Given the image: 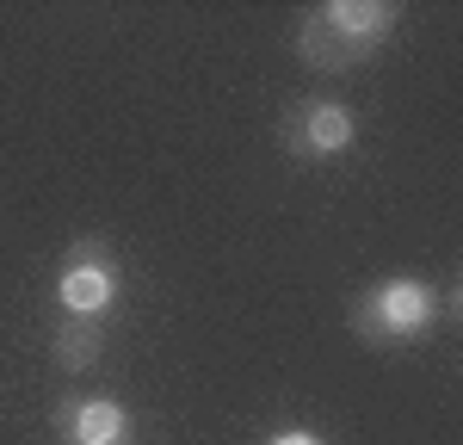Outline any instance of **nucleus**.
Here are the masks:
<instances>
[{
    "label": "nucleus",
    "mask_w": 463,
    "mask_h": 445,
    "mask_svg": "<svg viewBox=\"0 0 463 445\" xmlns=\"http://www.w3.org/2000/svg\"><path fill=\"white\" fill-rule=\"evenodd\" d=\"M395 25H402V6H390V0H321L297 25V56L316 74L364 69L395 37Z\"/></svg>",
    "instance_id": "f257e3e1"
},
{
    "label": "nucleus",
    "mask_w": 463,
    "mask_h": 445,
    "mask_svg": "<svg viewBox=\"0 0 463 445\" xmlns=\"http://www.w3.org/2000/svg\"><path fill=\"white\" fill-rule=\"evenodd\" d=\"M445 309H451V316H458V322H463V279H458V291L445 297Z\"/></svg>",
    "instance_id": "6e6552de"
},
{
    "label": "nucleus",
    "mask_w": 463,
    "mask_h": 445,
    "mask_svg": "<svg viewBox=\"0 0 463 445\" xmlns=\"http://www.w3.org/2000/svg\"><path fill=\"white\" fill-rule=\"evenodd\" d=\"M439 309H445V303H439V291H432L427 279L390 272V279H377V285L353 303V334L364 346H408V340L432 334Z\"/></svg>",
    "instance_id": "f03ea898"
},
{
    "label": "nucleus",
    "mask_w": 463,
    "mask_h": 445,
    "mask_svg": "<svg viewBox=\"0 0 463 445\" xmlns=\"http://www.w3.org/2000/svg\"><path fill=\"white\" fill-rule=\"evenodd\" d=\"M266 445H327V440H321L316 427H279V433H272Z\"/></svg>",
    "instance_id": "0eeeda50"
},
{
    "label": "nucleus",
    "mask_w": 463,
    "mask_h": 445,
    "mask_svg": "<svg viewBox=\"0 0 463 445\" xmlns=\"http://www.w3.org/2000/svg\"><path fill=\"white\" fill-rule=\"evenodd\" d=\"M118 297H124V266L111 254L106 241H74L62 266H56V309L62 316H80V322H99L118 309Z\"/></svg>",
    "instance_id": "7ed1b4c3"
},
{
    "label": "nucleus",
    "mask_w": 463,
    "mask_h": 445,
    "mask_svg": "<svg viewBox=\"0 0 463 445\" xmlns=\"http://www.w3.org/2000/svg\"><path fill=\"white\" fill-rule=\"evenodd\" d=\"M56 433L62 445H137L130 408L118 396H69L56 408Z\"/></svg>",
    "instance_id": "39448f33"
},
{
    "label": "nucleus",
    "mask_w": 463,
    "mask_h": 445,
    "mask_svg": "<svg viewBox=\"0 0 463 445\" xmlns=\"http://www.w3.org/2000/svg\"><path fill=\"white\" fill-rule=\"evenodd\" d=\"M99 322H80V316H62L56 322V334H50V359H56V371H93L99 365Z\"/></svg>",
    "instance_id": "423d86ee"
},
{
    "label": "nucleus",
    "mask_w": 463,
    "mask_h": 445,
    "mask_svg": "<svg viewBox=\"0 0 463 445\" xmlns=\"http://www.w3.org/2000/svg\"><path fill=\"white\" fill-rule=\"evenodd\" d=\"M358 137L353 111L340 106V99H297V106H285V118H279V143H285L290 161H334V155H346Z\"/></svg>",
    "instance_id": "20e7f679"
}]
</instances>
